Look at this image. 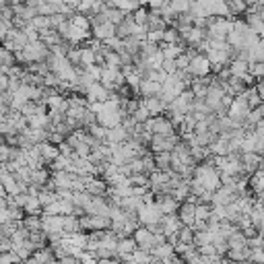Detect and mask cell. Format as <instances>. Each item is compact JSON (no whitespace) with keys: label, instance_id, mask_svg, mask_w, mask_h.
I'll list each match as a JSON object with an SVG mask.
<instances>
[{"label":"cell","instance_id":"obj_4","mask_svg":"<svg viewBox=\"0 0 264 264\" xmlns=\"http://www.w3.org/2000/svg\"><path fill=\"white\" fill-rule=\"evenodd\" d=\"M137 217H139V223H141V225L151 227V225H157V223L161 221L163 215H161V211L157 209L155 201H145V203L139 207Z\"/></svg>","mask_w":264,"mask_h":264},{"label":"cell","instance_id":"obj_7","mask_svg":"<svg viewBox=\"0 0 264 264\" xmlns=\"http://www.w3.org/2000/svg\"><path fill=\"white\" fill-rule=\"evenodd\" d=\"M188 73L194 77V79H203V77H209L213 71H211V62L205 54H196L190 58V64H188Z\"/></svg>","mask_w":264,"mask_h":264},{"label":"cell","instance_id":"obj_46","mask_svg":"<svg viewBox=\"0 0 264 264\" xmlns=\"http://www.w3.org/2000/svg\"><path fill=\"white\" fill-rule=\"evenodd\" d=\"M132 19H135L137 25L147 27V23H149V9L147 7H139L135 13H132Z\"/></svg>","mask_w":264,"mask_h":264},{"label":"cell","instance_id":"obj_52","mask_svg":"<svg viewBox=\"0 0 264 264\" xmlns=\"http://www.w3.org/2000/svg\"><path fill=\"white\" fill-rule=\"evenodd\" d=\"M250 262L264 264V250H262V248H252V250H250Z\"/></svg>","mask_w":264,"mask_h":264},{"label":"cell","instance_id":"obj_1","mask_svg":"<svg viewBox=\"0 0 264 264\" xmlns=\"http://www.w3.org/2000/svg\"><path fill=\"white\" fill-rule=\"evenodd\" d=\"M192 180H196L198 184H201L205 190H209V192H215L217 188H221V174H219V170L215 168L209 159L196 163V168L192 172Z\"/></svg>","mask_w":264,"mask_h":264},{"label":"cell","instance_id":"obj_2","mask_svg":"<svg viewBox=\"0 0 264 264\" xmlns=\"http://www.w3.org/2000/svg\"><path fill=\"white\" fill-rule=\"evenodd\" d=\"M48 56H50V50H48V46H46L42 40L29 42L21 52H17V60H21V62H25V64L44 62Z\"/></svg>","mask_w":264,"mask_h":264},{"label":"cell","instance_id":"obj_60","mask_svg":"<svg viewBox=\"0 0 264 264\" xmlns=\"http://www.w3.org/2000/svg\"><path fill=\"white\" fill-rule=\"evenodd\" d=\"M9 3H11V5H19V3H21V0H9Z\"/></svg>","mask_w":264,"mask_h":264},{"label":"cell","instance_id":"obj_43","mask_svg":"<svg viewBox=\"0 0 264 264\" xmlns=\"http://www.w3.org/2000/svg\"><path fill=\"white\" fill-rule=\"evenodd\" d=\"M29 25L33 27V29H38L40 33L42 31H46V29H52V25H50V17H44V15H36L31 21H29Z\"/></svg>","mask_w":264,"mask_h":264},{"label":"cell","instance_id":"obj_26","mask_svg":"<svg viewBox=\"0 0 264 264\" xmlns=\"http://www.w3.org/2000/svg\"><path fill=\"white\" fill-rule=\"evenodd\" d=\"M227 69H229V75L231 77H238V79H244L248 75V69H250V62L246 60H240V58H234L229 64H227Z\"/></svg>","mask_w":264,"mask_h":264},{"label":"cell","instance_id":"obj_9","mask_svg":"<svg viewBox=\"0 0 264 264\" xmlns=\"http://www.w3.org/2000/svg\"><path fill=\"white\" fill-rule=\"evenodd\" d=\"M132 238H135V242H137V246H139L141 250L151 252V250L155 248V234H153L149 227H145V225H139V227L135 229V234H132Z\"/></svg>","mask_w":264,"mask_h":264},{"label":"cell","instance_id":"obj_38","mask_svg":"<svg viewBox=\"0 0 264 264\" xmlns=\"http://www.w3.org/2000/svg\"><path fill=\"white\" fill-rule=\"evenodd\" d=\"M168 7H170V11L178 17V15L188 13V9H190V0H168Z\"/></svg>","mask_w":264,"mask_h":264},{"label":"cell","instance_id":"obj_33","mask_svg":"<svg viewBox=\"0 0 264 264\" xmlns=\"http://www.w3.org/2000/svg\"><path fill=\"white\" fill-rule=\"evenodd\" d=\"M21 225L29 231V234H33V231H42V217L40 215H25Z\"/></svg>","mask_w":264,"mask_h":264},{"label":"cell","instance_id":"obj_47","mask_svg":"<svg viewBox=\"0 0 264 264\" xmlns=\"http://www.w3.org/2000/svg\"><path fill=\"white\" fill-rule=\"evenodd\" d=\"M106 130H108V128L99 126L97 122H95L93 126H89V128H87V132H89V135H91L93 139H97V141H102V143H106Z\"/></svg>","mask_w":264,"mask_h":264},{"label":"cell","instance_id":"obj_11","mask_svg":"<svg viewBox=\"0 0 264 264\" xmlns=\"http://www.w3.org/2000/svg\"><path fill=\"white\" fill-rule=\"evenodd\" d=\"M83 95H85V99H87L89 104H102V102H106V99H110L112 91H108L102 83H91L83 91Z\"/></svg>","mask_w":264,"mask_h":264},{"label":"cell","instance_id":"obj_40","mask_svg":"<svg viewBox=\"0 0 264 264\" xmlns=\"http://www.w3.org/2000/svg\"><path fill=\"white\" fill-rule=\"evenodd\" d=\"M91 64H97V54L89 46L83 44V48H81V66L85 69V66H91Z\"/></svg>","mask_w":264,"mask_h":264},{"label":"cell","instance_id":"obj_45","mask_svg":"<svg viewBox=\"0 0 264 264\" xmlns=\"http://www.w3.org/2000/svg\"><path fill=\"white\" fill-rule=\"evenodd\" d=\"M178 242L180 244H194V229L184 225L180 231H178Z\"/></svg>","mask_w":264,"mask_h":264},{"label":"cell","instance_id":"obj_59","mask_svg":"<svg viewBox=\"0 0 264 264\" xmlns=\"http://www.w3.org/2000/svg\"><path fill=\"white\" fill-rule=\"evenodd\" d=\"M248 5H260V0H246Z\"/></svg>","mask_w":264,"mask_h":264},{"label":"cell","instance_id":"obj_49","mask_svg":"<svg viewBox=\"0 0 264 264\" xmlns=\"http://www.w3.org/2000/svg\"><path fill=\"white\" fill-rule=\"evenodd\" d=\"M130 116H132V118H135V120H137L139 124H145V122H147L149 118H153V116L149 114V110H147V108H145L143 104H141V106H139V108H137L135 112H132Z\"/></svg>","mask_w":264,"mask_h":264},{"label":"cell","instance_id":"obj_10","mask_svg":"<svg viewBox=\"0 0 264 264\" xmlns=\"http://www.w3.org/2000/svg\"><path fill=\"white\" fill-rule=\"evenodd\" d=\"M151 128H153V135H159V137H174V135H178L176 126L172 124V120L168 116L151 118Z\"/></svg>","mask_w":264,"mask_h":264},{"label":"cell","instance_id":"obj_50","mask_svg":"<svg viewBox=\"0 0 264 264\" xmlns=\"http://www.w3.org/2000/svg\"><path fill=\"white\" fill-rule=\"evenodd\" d=\"M248 73H250L256 81H260V79L264 77V62H250V69H248Z\"/></svg>","mask_w":264,"mask_h":264},{"label":"cell","instance_id":"obj_63","mask_svg":"<svg viewBox=\"0 0 264 264\" xmlns=\"http://www.w3.org/2000/svg\"><path fill=\"white\" fill-rule=\"evenodd\" d=\"M0 23H3V19H0Z\"/></svg>","mask_w":264,"mask_h":264},{"label":"cell","instance_id":"obj_18","mask_svg":"<svg viewBox=\"0 0 264 264\" xmlns=\"http://www.w3.org/2000/svg\"><path fill=\"white\" fill-rule=\"evenodd\" d=\"M73 178H75V174H71V172H52L50 174V182H52L54 190H73Z\"/></svg>","mask_w":264,"mask_h":264},{"label":"cell","instance_id":"obj_8","mask_svg":"<svg viewBox=\"0 0 264 264\" xmlns=\"http://www.w3.org/2000/svg\"><path fill=\"white\" fill-rule=\"evenodd\" d=\"M99 83H102L108 91H116L122 85H126V79H124V75H122L120 69H108V66H104L102 81H99Z\"/></svg>","mask_w":264,"mask_h":264},{"label":"cell","instance_id":"obj_48","mask_svg":"<svg viewBox=\"0 0 264 264\" xmlns=\"http://www.w3.org/2000/svg\"><path fill=\"white\" fill-rule=\"evenodd\" d=\"M83 71H85V73H87L93 81H97V83L102 81V73H104V66H102V64H91V66H85Z\"/></svg>","mask_w":264,"mask_h":264},{"label":"cell","instance_id":"obj_32","mask_svg":"<svg viewBox=\"0 0 264 264\" xmlns=\"http://www.w3.org/2000/svg\"><path fill=\"white\" fill-rule=\"evenodd\" d=\"M77 231H83L79 217H77V215H64V236L77 234Z\"/></svg>","mask_w":264,"mask_h":264},{"label":"cell","instance_id":"obj_29","mask_svg":"<svg viewBox=\"0 0 264 264\" xmlns=\"http://www.w3.org/2000/svg\"><path fill=\"white\" fill-rule=\"evenodd\" d=\"M174 254H176V248H174V244H170V242H165V244H161V246H155V248L151 250V256L157 258V260H168V258H172Z\"/></svg>","mask_w":264,"mask_h":264},{"label":"cell","instance_id":"obj_12","mask_svg":"<svg viewBox=\"0 0 264 264\" xmlns=\"http://www.w3.org/2000/svg\"><path fill=\"white\" fill-rule=\"evenodd\" d=\"M240 198V192L231 186H221L213 192V205H221V207H227L231 203H236Z\"/></svg>","mask_w":264,"mask_h":264},{"label":"cell","instance_id":"obj_58","mask_svg":"<svg viewBox=\"0 0 264 264\" xmlns=\"http://www.w3.org/2000/svg\"><path fill=\"white\" fill-rule=\"evenodd\" d=\"M219 264H240V262H234V260H229V258H221Z\"/></svg>","mask_w":264,"mask_h":264},{"label":"cell","instance_id":"obj_57","mask_svg":"<svg viewBox=\"0 0 264 264\" xmlns=\"http://www.w3.org/2000/svg\"><path fill=\"white\" fill-rule=\"evenodd\" d=\"M254 87H256V91H258V95H260V102L264 104V83H260V81H258Z\"/></svg>","mask_w":264,"mask_h":264},{"label":"cell","instance_id":"obj_27","mask_svg":"<svg viewBox=\"0 0 264 264\" xmlns=\"http://www.w3.org/2000/svg\"><path fill=\"white\" fill-rule=\"evenodd\" d=\"M159 50H161L163 58H172V60H176L178 56L184 54L186 44H184V42H178V44H159Z\"/></svg>","mask_w":264,"mask_h":264},{"label":"cell","instance_id":"obj_53","mask_svg":"<svg viewBox=\"0 0 264 264\" xmlns=\"http://www.w3.org/2000/svg\"><path fill=\"white\" fill-rule=\"evenodd\" d=\"M147 40L153 44H161L163 40V31H147Z\"/></svg>","mask_w":264,"mask_h":264},{"label":"cell","instance_id":"obj_42","mask_svg":"<svg viewBox=\"0 0 264 264\" xmlns=\"http://www.w3.org/2000/svg\"><path fill=\"white\" fill-rule=\"evenodd\" d=\"M244 99L248 102V106H250V110H254V108H258L262 102H260V95H258V91H256V87H248L244 93Z\"/></svg>","mask_w":264,"mask_h":264},{"label":"cell","instance_id":"obj_5","mask_svg":"<svg viewBox=\"0 0 264 264\" xmlns=\"http://www.w3.org/2000/svg\"><path fill=\"white\" fill-rule=\"evenodd\" d=\"M29 44V38H27V33L23 31V29H19V27H11L9 29V33H7V38L3 40V46L7 48V50H11V52H21L25 46Z\"/></svg>","mask_w":264,"mask_h":264},{"label":"cell","instance_id":"obj_62","mask_svg":"<svg viewBox=\"0 0 264 264\" xmlns=\"http://www.w3.org/2000/svg\"><path fill=\"white\" fill-rule=\"evenodd\" d=\"M178 264H186V262H184V260H180V262H178Z\"/></svg>","mask_w":264,"mask_h":264},{"label":"cell","instance_id":"obj_31","mask_svg":"<svg viewBox=\"0 0 264 264\" xmlns=\"http://www.w3.org/2000/svg\"><path fill=\"white\" fill-rule=\"evenodd\" d=\"M155 159V168L161 172H168L170 165H172V153L170 151H161V153H153Z\"/></svg>","mask_w":264,"mask_h":264},{"label":"cell","instance_id":"obj_64","mask_svg":"<svg viewBox=\"0 0 264 264\" xmlns=\"http://www.w3.org/2000/svg\"><path fill=\"white\" fill-rule=\"evenodd\" d=\"M252 264H256V262H252Z\"/></svg>","mask_w":264,"mask_h":264},{"label":"cell","instance_id":"obj_35","mask_svg":"<svg viewBox=\"0 0 264 264\" xmlns=\"http://www.w3.org/2000/svg\"><path fill=\"white\" fill-rule=\"evenodd\" d=\"M211 213H213V205L196 203V221L194 223H207L211 219Z\"/></svg>","mask_w":264,"mask_h":264},{"label":"cell","instance_id":"obj_20","mask_svg":"<svg viewBox=\"0 0 264 264\" xmlns=\"http://www.w3.org/2000/svg\"><path fill=\"white\" fill-rule=\"evenodd\" d=\"M85 190H87L91 196H106L108 190H110V186H108V182H106L104 178H99V176H89Z\"/></svg>","mask_w":264,"mask_h":264},{"label":"cell","instance_id":"obj_44","mask_svg":"<svg viewBox=\"0 0 264 264\" xmlns=\"http://www.w3.org/2000/svg\"><path fill=\"white\" fill-rule=\"evenodd\" d=\"M178 42H182V38H180V31L176 27H168V29L163 31L161 44H178Z\"/></svg>","mask_w":264,"mask_h":264},{"label":"cell","instance_id":"obj_15","mask_svg":"<svg viewBox=\"0 0 264 264\" xmlns=\"http://www.w3.org/2000/svg\"><path fill=\"white\" fill-rule=\"evenodd\" d=\"M176 215L180 217L182 225L192 227V225H194V221H196V203H194V201H184V203H180V207H178V213H176Z\"/></svg>","mask_w":264,"mask_h":264},{"label":"cell","instance_id":"obj_21","mask_svg":"<svg viewBox=\"0 0 264 264\" xmlns=\"http://www.w3.org/2000/svg\"><path fill=\"white\" fill-rule=\"evenodd\" d=\"M126 141H128V132L124 130L122 124L106 130V143H108V145L118 147V145H122V143H126Z\"/></svg>","mask_w":264,"mask_h":264},{"label":"cell","instance_id":"obj_16","mask_svg":"<svg viewBox=\"0 0 264 264\" xmlns=\"http://www.w3.org/2000/svg\"><path fill=\"white\" fill-rule=\"evenodd\" d=\"M207 17H229V7L225 0H201Z\"/></svg>","mask_w":264,"mask_h":264},{"label":"cell","instance_id":"obj_30","mask_svg":"<svg viewBox=\"0 0 264 264\" xmlns=\"http://www.w3.org/2000/svg\"><path fill=\"white\" fill-rule=\"evenodd\" d=\"M250 250H252L250 246H246V248H229L225 258L234 260V262H244V260H250Z\"/></svg>","mask_w":264,"mask_h":264},{"label":"cell","instance_id":"obj_17","mask_svg":"<svg viewBox=\"0 0 264 264\" xmlns=\"http://www.w3.org/2000/svg\"><path fill=\"white\" fill-rule=\"evenodd\" d=\"M155 205L161 211V215H174V213H178V207H180V203L172 194H157Z\"/></svg>","mask_w":264,"mask_h":264},{"label":"cell","instance_id":"obj_36","mask_svg":"<svg viewBox=\"0 0 264 264\" xmlns=\"http://www.w3.org/2000/svg\"><path fill=\"white\" fill-rule=\"evenodd\" d=\"M248 184H250V188L256 192V196L264 190V172L262 170H256L252 176H250V180H248Z\"/></svg>","mask_w":264,"mask_h":264},{"label":"cell","instance_id":"obj_39","mask_svg":"<svg viewBox=\"0 0 264 264\" xmlns=\"http://www.w3.org/2000/svg\"><path fill=\"white\" fill-rule=\"evenodd\" d=\"M227 246L229 248H246L248 246V238H246V234L240 229V231H236L231 238H227Z\"/></svg>","mask_w":264,"mask_h":264},{"label":"cell","instance_id":"obj_51","mask_svg":"<svg viewBox=\"0 0 264 264\" xmlns=\"http://www.w3.org/2000/svg\"><path fill=\"white\" fill-rule=\"evenodd\" d=\"M159 69H161L165 75H174V73H178L176 60H172V58H163V62H161V66H159Z\"/></svg>","mask_w":264,"mask_h":264},{"label":"cell","instance_id":"obj_41","mask_svg":"<svg viewBox=\"0 0 264 264\" xmlns=\"http://www.w3.org/2000/svg\"><path fill=\"white\" fill-rule=\"evenodd\" d=\"M69 21H71V25H75V27H79V29H83V31H91V21H89V17L83 15V13H75Z\"/></svg>","mask_w":264,"mask_h":264},{"label":"cell","instance_id":"obj_54","mask_svg":"<svg viewBox=\"0 0 264 264\" xmlns=\"http://www.w3.org/2000/svg\"><path fill=\"white\" fill-rule=\"evenodd\" d=\"M165 5H168V0H149V9H151V11H159V9H163Z\"/></svg>","mask_w":264,"mask_h":264},{"label":"cell","instance_id":"obj_14","mask_svg":"<svg viewBox=\"0 0 264 264\" xmlns=\"http://www.w3.org/2000/svg\"><path fill=\"white\" fill-rule=\"evenodd\" d=\"M85 215H102L110 217V203L106 196H91L89 205L85 207Z\"/></svg>","mask_w":264,"mask_h":264},{"label":"cell","instance_id":"obj_6","mask_svg":"<svg viewBox=\"0 0 264 264\" xmlns=\"http://www.w3.org/2000/svg\"><path fill=\"white\" fill-rule=\"evenodd\" d=\"M81 229L83 231H104L112 227V219L110 217H102V215H81Z\"/></svg>","mask_w":264,"mask_h":264},{"label":"cell","instance_id":"obj_13","mask_svg":"<svg viewBox=\"0 0 264 264\" xmlns=\"http://www.w3.org/2000/svg\"><path fill=\"white\" fill-rule=\"evenodd\" d=\"M180 141H182V139H180L178 135H174V137H159V135H153L149 147H151L153 153H161V151H170V153H172V149H174Z\"/></svg>","mask_w":264,"mask_h":264},{"label":"cell","instance_id":"obj_34","mask_svg":"<svg viewBox=\"0 0 264 264\" xmlns=\"http://www.w3.org/2000/svg\"><path fill=\"white\" fill-rule=\"evenodd\" d=\"M23 211H25V215H42L44 209H42V205H40V198L29 194V198H27V203H25Z\"/></svg>","mask_w":264,"mask_h":264},{"label":"cell","instance_id":"obj_23","mask_svg":"<svg viewBox=\"0 0 264 264\" xmlns=\"http://www.w3.org/2000/svg\"><path fill=\"white\" fill-rule=\"evenodd\" d=\"M141 104L149 110V114L155 118V116H161V114H165V110H168V106H165L161 99L157 97V95H153V97H143L141 99Z\"/></svg>","mask_w":264,"mask_h":264},{"label":"cell","instance_id":"obj_3","mask_svg":"<svg viewBox=\"0 0 264 264\" xmlns=\"http://www.w3.org/2000/svg\"><path fill=\"white\" fill-rule=\"evenodd\" d=\"M159 225H161V234L168 238V242L170 244H178V231L184 227L182 225V221H180V217L174 213V215H163L161 217V221H159Z\"/></svg>","mask_w":264,"mask_h":264},{"label":"cell","instance_id":"obj_22","mask_svg":"<svg viewBox=\"0 0 264 264\" xmlns=\"http://www.w3.org/2000/svg\"><path fill=\"white\" fill-rule=\"evenodd\" d=\"M137 248H139V246H137V242H135V238H132V236H128V238H118V258H120V260H128L132 254H135Z\"/></svg>","mask_w":264,"mask_h":264},{"label":"cell","instance_id":"obj_25","mask_svg":"<svg viewBox=\"0 0 264 264\" xmlns=\"http://www.w3.org/2000/svg\"><path fill=\"white\" fill-rule=\"evenodd\" d=\"M38 151H40V155H42V159H44V163H52L58 155H60V151H58V145H54V143H50V141H44V143H40L38 145Z\"/></svg>","mask_w":264,"mask_h":264},{"label":"cell","instance_id":"obj_19","mask_svg":"<svg viewBox=\"0 0 264 264\" xmlns=\"http://www.w3.org/2000/svg\"><path fill=\"white\" fill-rule=\"evenodd\" d=\"M91 33H93V38L99 40V42H106L110 38L116 36V25L110 23V21H104V23H97L91 27Z\"/></svg>","mask_w":264,"mask_h":264},{"label":"cell","instance_id":"obj_24","mask_svg":"<svg viewBox=\"0 0 264 264\" xmlns=\"http://www.w3.org/2000/svg\"><path fill=\"white\" fill-rule=\"evenodd\" d=\"M11 250L25 262V260H29V258L33 256V252H36V246H33L31 240L27 238V240H23V242H15V244L11 246Z\"/></svg>","mask_w":264,"mask_h":264},{"label":"cell","instance_id":"obj_37","mask_svg":"<svg viewBox=\"0 0 264 264\" xmlns=\"http://www.w3.org/2000/svg\"><path fill=\"white\" fill-rule=\"evenodd\" d=\"M17 64V54L7 50L5 46H0V66H7V69H11V66Z\"/></svg>","mask_w":264,"mask_h":264},{"label":"cell","instance_id":"obj_28","mask_svg":"<svg viewBox=\"0 0 264 264\" xmlns=\"http://www.w3.org/2000/svg\"><path fill=\"white\" fill-rule=\"evenodd\" d=\"M159 91H161V83H157L153 79H143L139 85L141 97H153V95H159Z\"/></svg>","mask_w":264,"mask_h":264},{"label":"cell","instance_id":"obj_55","mask_svg":"<svg viewBox=\"0 0 264 264\" xmlns=\"http://www.w3.org/2000/svg\"><path fill=\"white\" fill-rule=\"evenodd\" d=\"M56 264H81V260L75 258V256H64V258H60Z\"/></svg>","mask_w":264,"mask_h":264},{"label":"cell","instance_id":"obj_61","mask_svg":"<svg viewBox=\"0 0 264 264\" xmlns=\"http://www.w3.org/2000/svg\"><path fill=\"white\" fill-rule=\"evenodd\" d=\"M240 264H252V262H250V260H244V262H240Z\"/></svg>","mask_w":264,"mask_h":264},{"label":"cell","instance_id":"obj_56","mask_svg":"<svg viewBox=\"0 0 264 264\" xmlns=\"http://www.w3.org/2000/svg\"><path fill=\"white\" fill-rule=\"evenodd\" d=\"M5 223H9V211H7V207H0V225H5Z\"/></svg>","mask_w":264,"mask_h":264}]
</instances>
